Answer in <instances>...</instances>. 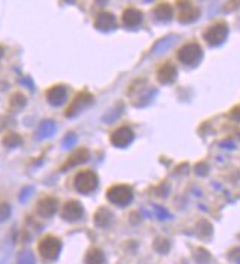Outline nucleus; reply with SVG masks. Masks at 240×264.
<instances>
[{
    "mask_svg": "<svg viewBox=\"0 0 240 264\" xmlns=\"http://www.w3.org/2000/svg\"><path fill=\"white\" fill-rule=\"evenodd\" d=\"M177 76V70L174 65L171 64H164L159 70H158V80L162 83V84H168L171 81H174Z\"/></svg>",
    "mask_w": 240,
    "mask_h": 264,
    "instance_id": "15",
    "label": "nucleus"
},
{
    "mask_svg": "<svg viewBox=\"0 0 240 264\" xmlns=\"http://www.w3.org/2000/svg\"><path fill=\"white\" fill-rule=\"evenodd\" d=\"M112 218H114L112 212H111L108 208H105V207L99 208V210L96 211V214H95V223H96V226H99V227H106V226H109L111 221H112Z\"/></svg>",
    "mask_w": 240,
    "mask_h": 264,
    "instance_id": "16",
    "label": "nucleus"
},
{
    "mask_svg": "<svg viewBox=\"0 0 240 264\" xmlns=\"http://www.w3.org/2000/svg\"><path fill=\"white\" fill-rule=\"evenodd\" d=\"M33 190H34V189H33L31 186H28V187H24V189H23V192H21V195H20V201H21V202H25V201H27V199L31 196Z\"/></svg>",
    "mask_w": 240,
    "mask_h": 264,
    "instance_id": "25",
    "label": "nucleus"
},
{
    "mask_svg": "<svg viewBox=\"0 0 240 264\" xmlns=\"http://www.w3.org/2000/svg\"><path fill=\"white\" fill-rule=\"evenodd\" d=\"M62 249V243L58 238L55 236H45L40 242H39V252L42 255L43 260L46 261H55Z\"/></svg>",
    "mask_w": 240,
    "mask_h": 264,
    "instance_id": "1",
    "label": "nucleus"
},
{
    "mask_svg": "<svg viewBox=\"0 0 240 264\" xmlns=\"http://www.w3.org/2000/svg\"><path fill=\"white\" fill-rule=\"evenodd\" d=\"M168 248H169V243H168L165 239H158V240L155 242V249L159 251V252H167Z\"/></svg>",
    "mask_w": 240,
    "mask_h": 264,
    "instance_id": "24",
    "label": "nucleus"
},
{
    "mask_svg": "<svg viewBox=\"0 0 240 264\" xmlns=\"http://www.w3.org/2000/svg\"><path fill=\"white\" fill-rule=\"evenodd\" d=\"M23 143V137L18 133H8L3 137V145L8 148H17Z\"/></svg>",
    "mask_w": 240,
    "mask_h": 264,
    "instance_id": "20",
    "label": "nucleus"
},
{
    "mask_svg": "<svg viewBox=\"0 0 240 264\" xmlns=\"http://www.w3.org/2000/svg\"><path fill=\"white\" fill-rule=\"evenodd\" d=\"M202 58V49L197 43H187L178 51V59L186 65H194Z\"/></svg>",
    "mask_w": 240,
    "mask_h": 264,
    "instance_id": "4",
    "label": "nucleus"
},
{
    "mask_svg": "<svg viewBox=\"0 0 240 264\" xmlns=\"http://www.w3.org/2000/svg\"><path fill=\"white\" fill-rule=\"evenodd\" d=\"M92 102H93V96H92L90 93H87V92H80V93L74 98V101L71 102V105L67 108L65 115H67V117H74V115H77L78 112H81L84 108H87Z\"/></svg>",
    "mask_w": 240,
    "mask_h": 264,
    "instance_id": "5",
    "label": "nucleus"
},
{
    "mask_svg": "<svg viewBox=\"0 0 240 264\" xmlns=\"http://www.w3.org/2000/svg\"><path fill=\"white\" fill-rule=\"evenodd\" d=\"M55 132H56L55 121L53 120H43L37 127L36 136H37V139H48V137L53 136Z\"/></svg>",
    "mask_w": 240,
    "mask_h": 264,
    "instance_id": "14",
    "label": "nucleus"
},
{
    "mask_svg": "<svg viewBox=\"0 0 240 264\" xmlns=\"http://www.w3.org/2000/svg\"><path fill=\"white\" fill-rule=\"evenodd\" d=\"M155 15H156V18L161 20V21H168V20L172 17V9H171L169 5L162 3V5H158V6H156Z\"/></svg>",
    "mask_w": 240,
    "mask_h": 264,
    "instance_id": "18",
    "label": "nucleus"
},
{
    "mask_svg": "<svg viewBox=\"0 0 240 264\" xmlns=\"http://www.w3.org/2000/svg\"><path fill=\"white\" fill-rule=\"evenodd\" d=\"M134 133L130 127H120L111 134V143L117 148H125L133 142Z\"/></svg>",
    "mask_w": 240,
    "mask_h": 264,
    "instance_id": "7",
    "label": "nucleus"
},
{
    "mask_svg": "<svg viewBox=\"0 0 240 264\" xmlns=\"http://www.w3.org/2000/svg\"><path fill=\"white\" fill-rule=\"evenodd\" d=\"M3 53H5V49L0 46V59H2V56H3Z\"/></svg>",
    "mask_w": 240,
    "mask_h": 264,
    "instance_id": "27",
    "label": "nucleus"
},
{
    "mask_svg": "<svg viewBox=\"0 0 240 264\" xmlns=\"http://www.w3.org/2000/svg\"><path fill=\"white\" fill-rule=\"evenodd\" d=\"M46 99L50 105L53 106H59L67 101V87L65 86H53L46 92Z\"/></svg>",
    "mask_w": 240,
    "mask_h": 264,
    "instance_id": "10",
    "label": "nucleus"
},
{
    "mask_svg": "<svg viewBox=\"0 0 240 264\" xmlns=\"http://www.w3.org/2000/svg\"><path fill=\"white\" fill-rule=\"evenodd\" d=\"M142 20H143V15L136 8H128L122 12V24L127 28H136L137 26H140Z\"/></svg>",
    "mask_w": 240,
    "mask_h": 264,
    "instance_id": "11",
    "label": "nucleus"
},
{
    "mask_svg": "<svg viewBox=\"0 0 240 264\" xmlns=\"http://www.w3.org/2000/svg\"><path fill=\"white\" fill-rule=\"evenodd\" d=\"M58 211V199L53 196H45L37 202V214L43 218H49L55 215Z\"/></svg>",
    "mask_w": 240,
    "mask_h": 264,
    "instance_id": "9",
    "label": "nucleus"
},
{
    "mask_svg": "<svg viewBox=\"0 0 240 264\" xmlns=\"http://www.w3.org/2000/svg\"><path fill=\"white\" fill-rule=\"evenodd\" d=\"M97 176L95 171L84 170L80 171L74 179V186L80 193H90L97 187Z\"/></svg>",
    "mask_w": 240,
    "mask_h": 264,
    "instance_id": "2",
    "label": "nucleus"
},
{
    "mask_svg": "<svg viewBox=\"0 0 240 264\" xmlns=\"http://www.w3.org/2000/svg\"><path fill=\"white\" fill-rule=\"evenodd\" d=\"M12 214V208L8 202H2L0 204V223L6 221Z\"/></svg>",
    "mask_w": 240,
    "mask_h": 264,
    "instance_id": "23",
    "label": "nucleus"
},
{
    "mask_svg": "<svg viewBox=\"0 0 240 264\" xmlns=\"http://www.w3.org/2000/svg\"><path fill=\"white\" fill-rule=\"evenodd\" d=\"M11 108L12 109H15V111H18V109H23L25 105H27V98L23 95V93H14L12 96H11Z\"/></svg>",
    "mask_w": 240,
    "mask_h": 264,
    "instance_id": "19",
    "label": "nucleus"
},
{
    "mask_svg": "<svg viewBox=\"0 0 240 264\" xmlns=\"http://www.w3.org/2000/svg\"><path fill=\"white\" fill-rule=\"evenodd\" d=\"M197 17V9H194L192 5H184V11L181 12L180 18L181 21H190V20H194Z\"/></svg>",
    "mask_w": 240,
    "mask_h": 264,
    "instance_id": "22",
    "label": "nucleus"
},
{
    "mask_svg": "<svg viewBox=\"0 0 240 264\" xmlns=\"http://www.w3.org/2000/svg\"><path fill=\"white\" fill-rule=\"evenodd\" d=\"M17 264H36V257L31 251H23L17 258Z\"/></svg>",
    "mask_w": 240,
    "mask_h": 264,
    "instance_id": "21",
    "label": "nucleus"
},
{
    "mask_svg": "<svg viewBox=\"0 0 240 264\" xmlns=\"http://www.w3.org/2000/svg\"><path fill=\"white\" fill-rule=\"evenodd\" d=\"M87 159H89V151L84 149V148H80V149H77L75 152H72V154L68 157V159L65 161V164L61 167V170L72 168V167H75V165H78V164H83V162L87 161Z\"/></svg>",
    "mask_w": 240,
    "mask_h": 264,
    "instance_id": "12",
    "label": "nucleus"
},
{
    "mask_svg": "<svg viewBox=\"0 0 240 264\" xmlns=\"http://www.w3.org/2000/svg\"><path fill=\"white\" fill-rule=\"evenodd\" d=\"M0 264H5V263H3V261H0Z\"/></svg>",
    "mask_w": 240,
    "mask_h": 264,
    "instance_id": "28",
    "label": "nucleus"
},
{
    "mask_svg": "<svg viewBox=\"0 0 240 264\" xmlns=\"http://www.w3.org/2000/svg\"><path fill=\"white\" fill-rule=\"evenodd\" d=\"M86 264H106L103 252L99 248H92L86 255Z\"/></svg>",
    "mask_w": 240,
    "mask_h": 264,
    "instance_id": "17",
    "label": "nucleus"
},
{
    "mask_svg": "<svg viewBox=\"0 0 240 264\" xmlns=\"http://www.w3.org/2000/svg\"><path fill=\"white\" fill-rule=\"evenodd\" d=\"M227 26L219 23V24H215L212 27H209L205 33V40L209 43V45H219L225 40L227 37Z\"/></svg>",
    "mask_w": 240,
    "mask_h": 264,
    "instance_id": "6",
    "label": "nucleus"
},
{
    "mask_svg": "<svg viewBox=\"0 0 240 264\" xmlns=\"http://www.w3.org/2000/svg\"><path fill=\"white\" fill-rule=\"evenodd\" d=\"M95 27L97 30H102V31H108V30H112L117 27V21H115V17L111 14V12H102L97 15L96 21H95Z\"/></svg>",
    "mask_w": 240,
    "mask_h": 264,
    "instance_id": "13",
    "label": "nucleus"
},
{
    "mask_svg": "<svg viewBox=\"0 0 240 264\" xmlns=\"http://www.w3.org/2000/svg\"><path fill=\"white\" fill-rule=\"evenodd\" d=\"M62 218L67 221H77L84 215V208L78 201H68L62 207Z\"/></svg>",
    "mask_w": 240,
    "mask_h": 264,
    "instance_id": "8",
    "label": "nucleus"
},
{
    "mask_svg": "<svg viewBox=\"0 0 240 264\" xmlns=\"http://www.w3.org/2000/svg\"><path fill=\"white\" fill-rule=\"evenodd\" d=\"M108 199L115 205H127L133 199V192L125 185H115L108 190Z\"/></svg>",
    "mask_w": 240,
    "mask_h": 264,
    "instance_id": "3",
    "label": "nucleus"
},
{
    "mask_svg": "<svg viewBox=\"0 0 240 264\" xmlns=\"http://www.w3.org/2000/svg\"><path fill=\"white\" fill-rule=\"evenodd\" d=\"M75 140H77L75 134H72V133H71V134H68V136L64 139V145H65L67 148H68V146H72V145L75 143Z\"/></svg>",
    "mask_w": 240,
    "mask_h": 264,
    "instance_id": "26",
    "label": "nucleus"
}]
</instances>
